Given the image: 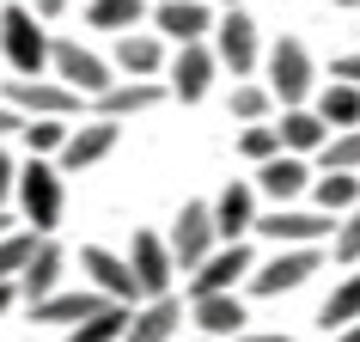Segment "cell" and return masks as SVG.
<instances>
[{
    "label": "cell",
    "instance_id": "obj_40",
    "mask_svg": "<svg viewBox=\"0 0 360 342\" xmlns=\"http://www.w3.org/2000/svg\"><path fill=\"white\" fill-rule=\"evenodd\" d=\"M68 6H74V0H31V13H37V19H61Z\"/></svg>",
    "mask_w": 360,
    "mask_h": 342
},
{
    "label": "cell",
    "instance_id": "obj_5",
    "mask_svg": "<svg viewBox=\"0 0 360 342\" xmlns=\"http://www.w3.org/2000/svg\"><path fill=\"white\" fill-rule=\"evenodd\" d=\"M263 74H269V92L287 104H311V92H318V61H311V49H305L300 37H275L263 56Z\"/></svg>",
    "mask_w": 360,
    "mask_h": 342
},
{
    "label": "cell",
    "instance_id": "obj_41",
    "mask_svg": "<svg viewBox=\"0 0 360 342\" xmlns=\"http://www.w3.org/2000/svg\"><path fill=\"white\" fill-rule=\"evenodd\" d=\"M13 305H25V300H19V281H0V318H6Z\"/></svg>",
    "mask_w": 360,
    "mask_h": 342
},
{
    "label": "cell",
    "instance_id": "obj_45",
    "mask_svg": "<svg viewBox=\"0 0 360 342\" xmlns=\"http://www.w3.org/2000/svg\"><path fill=\"white\" fill-rule=\"evenodd\" d=\"M336 6H348V13H354V6H360V0H336Z\"/></svg>",
    "mask_w": 360,
    "mask_h": 342
},
{
    "label": "cell",
    "instance_id": "obj_32",
    "mask_svg": "<svg viewBox=\"0 0 360 342\" xmlns=\"http://www.w3.org/2000/svg\"><path fill=\"white\" fill-rule=\"evenodd\" d=\"M318 324H330V330H342V324H360V269H348V275L330 287V300H323Z\"/></svg>",
    "mask_w": 360,
    "mask_h": 342
},
{
    "label": "cell",
    "instance_id": "obj_21",
    "mask_svg": "<svg viewBox=\"0 0 360 342\" xmlns=\"http://www.w3.org/2000/svg\"><path fill=\"white\" fill-rule=\"evenodd\" d=\"M257 202H263V196H257V184H250V177H232L226 190L214 196V227H220V239H250V227H257Z\"/></svg>",
    "mask_w": 360,
    "mask_h": 342
},
{
    "label": "cell",
    "instance_id": "obj_30",
    "mask_svg": "<svg viewBox=\"0 0 360 342\" xmlns=\"http://www.w3.org/2000/svg\"><path fill=\"white\" fill-rule=\"evenodd\" d=\"M43 239H49V232H37V227H6L0 232V281H19Z\"/></svg>",
    "mask_w": 360,
    "mask_h": 342
},
{
    "label": "cell",
    "instance_id": "obj_3",
    "mask_svg": "<svg viewBox=\"0 0 360 342\" xmlns=\"http://www.w3.org/2000/svg\"><path fill=\"white\" fill-rule=\"evenodd\" d=\"M318 269H323V245H275V257H263V263L250 269L245 293L250 300H281V293L305 287Z\"/></svg>",
    "mask_w": 360,
    "mask_h": 342
},
{
    "label": "cell",
    "instance_id": "obj_12",
    "mask_svg": "<svg viewBox=\"0 0 360 342\" xmlns=\"http://www.w3.org/2000/svg\"><path fill=\"white\" fill-rule=\"evenodd\" d=\"M79 275H86V287H98L104 300L141 305V281H134L129 251H110V245H79Z\"/></svg>",
    "mask_w": 360,
    "mask_h": 342
},
{
    "label": "cell",
    "instance_id": "obj_37",
    "mask_svg": "<svg viewBox=\"0 0 360 342\" xmlns=\"http://www.w3.org/2000/svg\"><path fill=\"white\" fill-rule=\"evenodd\" d=\"M330 80H354V86H360V49H354V56H336V61H330Z\"/></svg>",
    "mask_w": 360,
    "mask_h": 342
},
{
    "label": "cell",
    "instance_id": "obj_29",
    "mask_svg": "<svg viewBox=\"0 0 360 342\" xmlns=\"http://www.w3.org/2000/svg\"><path fill=\"white\" fill-rule=\"evenodd\" d=\"M281 98L269 92V80H232V98H226V116L232 122H269Z\"/></svg>",
    "mask_w": 360,
    "mask_h": 342
},
{
    "label": "cell",
    "instance_id": "obj_43",
    "mask_svg": "<svg viewBox=\"0 0 360 342\" xmlns=\"http://www.w3.org/2000/svg\"><path fill=\"white\" fill-rule=\"evenodd\" d=\"M6 227H19V220H13V214H6V208H0V232H6Z\"/></svg>",
    "mask_w": 360,
    "mask_h": 342
},
{
    "label": "cell",
    "instance_id": "obj_9",
    "mask_svg": "<svg viewBox=\"0 0 360 342\" xmlns=\"http://www.w3.org/2000/svg\"><path fill=\"white\" fill-rule=\"evenodd\" d=\"M250 269H257V251H250L245 239H232V245H214L208 257L184 275V287H190V300L195 293H232V287L250 281Z\"/></svg>",
    "mask_w": 360,
    "mask_h": 342
},
{
    "label": "cell",
    "instance_id": "obj_13",
    "mask_svg": "<svg viewBox=\"0 0 360 342\" xmlns=\"http://www.w3.org/2000/svg\"><path fill=\"white\" fill-rule=\"evenodd\" d=\"M165 239H171V257H177V269H184V275H190V269L202 263L214 245H226V239H220V227H214V202H184Z\"/></svg>",
    "mask_w": 360,
    "mask_h": 342
},
{
    "label": "cell",
    "instance_id": "obj_8",
    "mask_svg": "<svg viewBox=\"0 0 360 342\" xmlns=\"http://www.w3.org/2000/svg\"><path fill=\"white\" fill-rule=\"evenodd\" d=\"M49 74L68 80L86 104H92L104 86H116V80H122V74H116V61H104L98 49H86L79 37H56V49H49Z\"/></svg>",
    "mask_w": 360,
    "mask_h": 342
},
{
    "label": "cell",
    "instance_id": "obj_42",
    "mask_svg": "<svg viewBox=\"0 0 360 342\" xmlns=\"http://www.w3.org/2000/svg\"><path fill=\"white\" fill-rule=\"evenodd\" d=\"M330 342H360V324H342V330H336Z\"/></svg>",
    "mask_w": 360,
    "mask_h": 342
},
{
    "label": "cell",
    "instance_id": "obj_39",
    "mask_svg": "<svg viewBox=\"0 0 360 342\" xmlns=\"http://www.w3.org/2000/svg\"><path fill=\"white\" fill-rule=\"evenodd\" d=\"M232 342H305V336H287V330H245V336H232Z\"/></svg>",
    "mask_w": 360,
    "mask_h": 342
},
{
    "label": "cell",
    "instance_id": "obj_1",
    "mask_svg": "<svg viewBox=\"0 0 360 342\" xmlns=\"http://www.w3.org/2000/svg\"><path fill=\"white\" fill-rule=\"evenodd\" d=\"M13 208H19L25 227L37 232H56L61 214H68V171L56 159H37V153H25L19 165V190H13Z\"/></svg>",
    "mask_w": 360,
    "mask_h": 342
},
{
    "label": "cell",
    "instance_id": "obj_22",
    "mask_svg": "<svg viewBox=\"0 0 360 342\" xmlns=\"http://www.w3.org/2000/svg\"><path fill=\"white\" fill-rule=\"evenodd\" d=\"M98 305H110L98 287H56L49 300H37V305H25L31 312V324H56V330H74L79 318H92Z\"/></svg>",
    "mask_w": 360,
    "mask_h": 342
},
{
    "label": "cell",
    "instance_id": "obj_36",
    "mask_svg": "<svg viewBox=\"0 0 360 342\" xmlns=\"http://www.w3.org/2000/svg\"><path fill=\"white\" fill-rule=\"evenodd\" d=\"M13 190H19V159L6 153V141H0V208L13 202Z\"/></svg>",
    "mask_w": 360,
    "mask_h": 342
},
{
    "label": "cell",
    "instance_id": "obj_44",
    "mask_svg": "<svg viewBox=\"0 0 360 342\" xmlns=\"http://www.w3.org/2000/svg\"><path fill=\"white\" fill-rule=\"evenodd\" d=\"M208 6H245V0H208Z\"/></svg>",
    "mask_w": 360,
    "mask_h": 342
},
{
    "label": "cell",
    "instance_id": "obj_34",
    "mask_svg": "<svg viewBox=\"0 0 360 342\" xmlns=\"http://www.w3.org/2000/svg\"><path fill=\"white\" fill-rule=\"evenodd\" d=\"M318 165L323 171H360V129H336L330 141H323Z\"/></svg>",
    "mask_w": 360,
    "mask_h": 342
},
{
    "label": "cell",
    "instance_id": "obj_26",
    "mask_svg": "<svg viewBox=\"0 0 360 342\" xmlns=\"http://www.w3.org/2000/svg\"><path fill=\"white\" fill-rule=\"evenodd\" d=\"M318 116L330 122V129H360V86L354 80H330V86H318Z\"/></svg>",
    "mask_w": 360,
    "mask_h": 342
},
{
    "label": "cell",
    "instance_id": "obj_46",
    "mask_svg": "<svg viewBox=\"0 0 360 342\" xmlns=\"http://www.w3.org/2000/svg\"><path fill=\"white\" fill-rule=\"evenodd\" d=\"M190 342H214V336H190Z\"/></svg>",
    "mask_w": 360,
    "mask_h": 342
},
{
    "label": "cell",
    "instance_id": "obj_27",
    "mask_svg": "<svg viewBox=\"0 0 360 342\" xmlns=\"http://www.w3.org/2000/svg\"><path fill=\"white\" fill-rule=\"evenodd\" d=\"M129 312H134V305L110 300V305H98L92 318H79L74 330H61V336H68V342H122V336H129Z\"/></svg>",
    "mask_w": 360,
    "mask_h": 342
},
{
    "label": "cell",
    "instance_id": "obj_2",
    "mask_svg": "<svg viewBox=\"0 0 360 342\" xmlns=\"http://www.w3.org/2000/svg\"><path fill=\"white\" fill-rule=\"evenodd\" d=\"M49 19H37L31 6H0V56H6V68L25 80L49 74V49H56V37L43 31Z\"/></svg>",
    "mask_w": 360,
    "mask_h": 342
},
{
    "label": "cell",
    "instance_id": "obj_6",
    "mask_svg": "<svg viewBox=\"0 0 360 342\" xmlns=\"http://www.w3.org/2000/svg\"><path fill=\"white\" fill-rule=\"evenodd\" d=\"M208 43H214V56H220V68H226L232 80H250L257 61H263V37H257V19H250L245 6H220Z\"/></svg>",
    "mask_w": 360,
    "mask_h": 342
},
{
    "label": "cell",
    "instance_id": "obj_28",
    "mask_svg": "<svg viewBox=\"0 0 360 342\" xmlns=\"http://www.w3.org/2000/svg\"><path fill=\"white\" fill-rule=\"evenodd\" d=\"M311 208H323V214L360 208V171H323V177H311Z\"/></svg>",
    "mask_w": 360,
    "mask_h": 342
},
{
    "label": "cell",
    "instance_id": "obj_35",
    "mask_svg": "<svg viewBox=\"0 0 360 342\" xmlns=\"http://www.w3.org/2000/svg\"><path fill=\"white\" fill-rule=\"evenodd\" d=\"M330 263L360 269V208H348V214L336 220V239H330Z\"/></svg>",
    "mask_w": 360,
    "mask_h": 342
},
{
    "label": "cell",
    "instance_id": "obj_47",
    "mask_svg": "<svg viewBox=\"0 0 360 342\" xmlns=\"http://www.w3.org/2000/svg\"><path fill=\"white\" fill-rule=\"evenodd\" d=\"M275 6H281V0H275Z\"/></svg>",
    "mask_w": 360,
    "mask_h": 342
},
{
    "label": "cell",
    "instance_id": "obj_16",
    "mask_svg": "<svg viewBox=\"0 0 360 342\" xmlns=\"http://www.w3.org/2000/svg\"><path fill=\"white\" fill-rule=\"evenodd\" d=\"M190 324H195V336L232 342V336L250 330V312H245V300H238V287H232V293H195L190 300Z\"/></svg>",
    "mask_w": 360,
    "mask_h": 342
},
{
    "label": "cell",
    "instance_id": "obj_31",
    "mask_svg": "<svg viewBox=\"0 0 360 342\" xmlns=\"http://www.w3.org/2000/svg\"><path fill=\"white\" fill-rule=\"evenodd\" d=\"M68 116H25V129H19V141H25V153H37V159H56L61 147H68Z\"/></svg>",
    "mask_w": 360,
    "mask_h": 342
},
{
    "label": "cell",
    "instance_id": "obj_14",
    "mask_svg": "<svg viewBox=\"0 0 360 342\" xmlns=\"http://www.w3.org/2000/svg\"><path fill=\"white\" fill-rule=\"evenodd\" d=\"M129 263H134V281H141V300L171 293V281L184 275V269H177V257H171V239H165V232H147V227H134Z\"/></svg>",
    "mask_w": 360,
    "mask_h": 342
},
{
    "label": "cell",
    "instance_id": "obj_10",
    "mask_svg": "<svg viewBox=\"0 0 360 342\" xmlns=\"http://www.w3.org/2000/svg\"><path fill=\"white\" fill-rule=\"evenodd\" d=\"M214 80H220V56H214V43H177L165 61V86L177 104H202L214 92Z\"/></svg>",
    "mask_w": 360,
    "mask_h": 342
},
{
    "label": "cell",
    "instance_id": "obj_25",
    "mask_svg": "<svg viewBox=\"0 0 360 342\" xmlns=\"http://www.w3.org/2000/svg\"><path fill=\"white\" fill-rule=\"evenodd\" d=\"M147 19H153V0H86V25L92 31H110V37L141 31Z\"/></svg>",
    "mask_w": 360,
    "mask_h": 342
},
{
    "label": "cell",
    "instance_id": "obj_11",
    "mask_svg": "<svg viewBox=\"0 0 360 342\" xmlns=\"http://www.w3.org/2000/svg\"><path fill=\"white\" fill-rule=\"evenodd\" d=\"M116 147H122V122H116V116H86V122L68 129V147L56 153V165L68 171V177H79V171L104 165Z\"/></svg>",
    "mask_w": 360,
    "mask_h": 342
},
{
    "label": "cell",
    "instance_id": "obj_19",
    "mask_svg": "<svg viewBox=\"0 0 360 342\" xmlns=\"http://www.w3.org/2000/svg\"><path fill=\"white\" fill-rule=\"evenodd\" d=\"M250 184H257V196H263V202H300V196L311 190V159L281 147L275 159H263V165H257V177H250Z\"/></svg>",
    "mask_w": 360,
    "mask_h": 342
},
{
    "label": "cell",
    "instance_id": "obj_17",
    "mask_svg": "<svg viewBox=\"0 0 360 342\" xmlns=\"http://www.w3.org/2000/svg\"><path fill=\"white\" fill-rule=\"evenodd\" d=\"M116 74L122 80H165V61H171V49H165V37L153 31V25H141V31H122L116 37Z\"/></svg>",
    "mask_w": 360,
    "mask_h": 342
},
{
    "label": "cell",
    "instance_id": "obj_38",
    "mask_svg": "<svg viewBox=\"0 0 360 342\" xmlns=\"http://www.w3.org/2000/svg\"><path fill=\"white\" fill-rule=\"evenodd\" d=\"M19 129H25V110H13V104L0 98V141H13Z\"/></svg>",
    "mask_w": 360,
    "mask_h": 342
},
{
    "label": "cell",
    "instance_id": "obj_20",
    "mask_svg": "<svg viewBox=\"0 0 360 342\" xmlns=\"http://www.w3.org/2000/svg\"><path fill=\"white\" fill-rule=\"evenodd\" d=\"M177 330H184V300L177 293H153V300H141L129 312V336L122 342H177Z\"/></svg>",
    "mask_w": 360,
    "mask_h": 342
},
{
    "label": "cell",
    "instance_id": "obj_15",
    "mask_svg": "<svg viewBox=\"0 0 360 342\" xmlns=\"http://www.w3.org/2000/svg\"><path fill=\"white\" fill-rule=\"evenodd\" d=\"M171 98L165 80H116V86H104V92L92 98V116H116V122H134V116L159 110Z\"/></svg>",
    "mask_w": 360,
    "mask_h": 342
},
{
    "label": "cell",
    "instance_id": "obj_23",
    "mask_svg": "<svg viewBox=\"0 0 360 342\" xmlns=\"http://www.w3.org/2000/svg\"><path fill=\"white\" fill-rule=\"evenodd\" d=\"M61 275H68V251H61V245H56V232H49V239L37 245V257L25 263V275H19V300H25V305L49 300V293L61 287Z\"/></svg>",
    "mask_w": 360,
    "mask_h": 342
},
{
    "label": "cell",
    "instance_id": "obj_7",
    "mask_svg": "<svg viewBox=\"0 0 360 342\" xmlns=\"http://www.w3.org/2000/svg\"><path fill=\"white\" fill-rule=\"evenodd\" d=\"M0 98H6L13 110H25V116H68V122H79V110H86V98H79L68 80H56V74H37V80L13 74L0 86Z\"/></svg>",
    "mask_w": 360,
    "mask_h": 342
},
{
    "label": "cell",
    "instance_id": "obj_18",
    "mask_svg": "<svg viewBox=\"0 0 360 342\" xmlns=\"http://www.w3.org/2000/svg\"><path fill=\"white\" fill-rule=\"evenodd\" d=\"M153 31L165 43H208L214 37V6L208 0H153Z\"/></svg>",
    "mask_w": 360,
    "mask_h": 342
},
{
    "label": "cell",
    "instance_id": "obj_24",
    "mask_svg": "<svg viewBox=\"0 0 360 342\" xmlns=\"http://www.w3.org/2000/svg\"><path fill=\"white\" fill-rule=\"evenodd\" d=\"M275 129H281V147H287V153H305V159H318L323 141L336 134V129H330V122L318 116V104H287Z\"/></svg>",
    "mask_w": 360,
    "mask_h": 342
},
{
    "label": "cell",
    "instance_id": "obj_33",
    "mask_svg": "<svg viewBox=\"0 0 360 342\" xmlns=\"http://www.w3.org/2000/svg\"><path fill=\"white\" fill-rule=\"evenodd\" d=\"M238 153H245L250 165L275 159V153H281V129H275V122H238Z\"/></svg>",
    "mask_w": 360,
    "mask_h": 342
},
{
    "label": "cell",
    "instance_id": "obj_4",
    "mask_svg": "<svg viewBox=\"0 0 360 342\" xmlns=\"http://www.w3.org/2000/svg\"><path fill=\"white\" fill-rule=\"evenodd\" d=\"M336 220L342 214L300 208V202H269L250 232H257L263 245H330V239H336Z\"/></svg>",
    "mask_w": 360,
    "mask_h": 342
}]
</instances>
